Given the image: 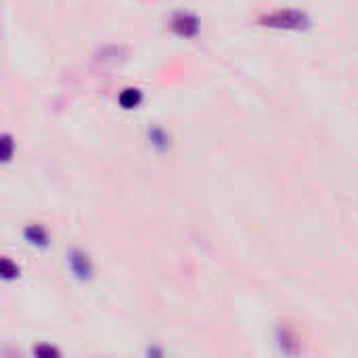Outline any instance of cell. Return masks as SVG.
<instances>
[{"label":"cell","instance_id":"cell-9","mask_svg":"<svg viewBox=\"0 0 358 358\" xmlns=\"http://www.w3.org/2000/svg\"><path fill=\"white\" fill-rule=\"evenodd\" d=\"M34 352H36L38 356H59V350L53 348V346H38Z\"/></svg>","mask_w":358,"mask_h":358},{"label":"cell","instance_id":"cell-1","mask_svg":"<svg viewBox=\"0 0 358 358\" xmlns=\"http://www.w3.org/2000/svg\"><path fill=\"white\" fill-rule=\"evenodd\" d=\"M260 25L271 30H287V32H304L310 27V17L300 9H279L260 17Z\"/></svg>","mask_w":358,"mask_h":358},{"label":"cell","instance_id":"cell-5","mask_svg":"<svg viewBox=\"0 0 358 358\" xmlns=\"http://www.w3.org/2000/svg\"><path fill=\"white\" fill-rule=\"evenodd\" d=\"M118 101L124 109H137L143 103V93L137 91V88H126Z\"/></svg>","mask_w":358,"mask_h":358},{"label":"cell","instance_id":"cell-3","mask_svg":"<svg viewBox=\"0 0 358 358\" xmlns=\"http://www.w3.org/2000/svg\"><path fill=\"white\" fill-rule=\"evenodd\" d=\"M67 262H69L71 273H74L78 279L86 281V279L93 277V264H91V258H88L86 251H82V249H71Z\"/></svg>","mask_w":358,"mask_h":358},{"label":"cell","instance_id":"cell-8","mask_svg":"<svg viewBox=\"0 0 358 358\" xmlns=\"http://www.w3.org/2000/svg\"><path fill=\"white\" fill-rule=\"evenodd\" d=\"M13 157V139L9 137V134H5L3 137V161H11Z\"/></svg>","mask_w":358,"mask_h":358},{"label":"cell","instance_id":"cell-4","mask_svg":"<svg viewBox=\"0 0 358 358\" xmlns=\"http://www.w3.org/2000/svg\"><path fill=\"white\" fill-rule=\"evenodd\" d=\"M23 235H25V241L36 245V247H47L49 245V233L40 225H30Z\"/></svg>","mask_w":358,"mask_h":358},{"label":"cell","instance_id":"cell-7","mask_svg":"<svg viewBox=\"0 0 358 358\" xmlns=\"http://www.w3.org/2000/svg\"><path fill=\"white\" fill-rule=\"evenodd\" d=\"M0 275H3L5 281H11V279H17L19 277V266L13 264L9 258L3 260V264H0Z\"/></svg>","mask_w":358,"mask_h":358},{"label":"cell","instance_id":"cell-6","mask_svg":"<svg viewBox=\"0 0 358 358\" xmlns=\"http://www.w3.org/2000/svg\"><path fill=\"white\" fill-rule=\"evenodd\" d=\"M149 139H151V145H153L157 151H164V149H168V145H170L168 134H166L164 130H159V128H153V130L149 132Z\"/></svg>","mask_w":358,"mask_h":358},{"label":"cell","instance_id":"cell-2","mask_svg":"<svg viewBox=\"0 0 358 358\" xmlns=\"http://www.w3.org/2000/svg\"><path fill=\"white\" fill-rule=\"evenodd\" d=\"M170 27L176 36L181 38H195L201 30V21L197 15L187 13V11H178L172 19H170Z\"/></svg>","mask_w":358,"mask_h":358}]
</instances>
